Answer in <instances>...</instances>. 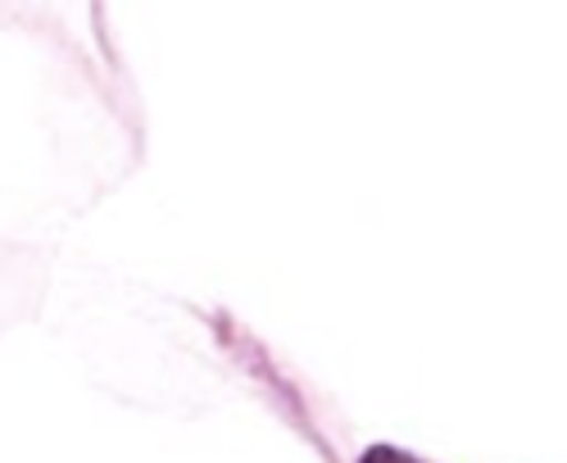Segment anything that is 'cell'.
Listing matches in <instances>:
<instances>
[{
	"label": "cell",
	"mask_w": 567,
	"mask_h": 463,
	"mask_svg": "<svg viewBox=\"0 0 567 463\" xmlns=\"http://www.w3.org/2000/svg\"><path fill=\"white\" fill-rule=\"evenodd\" d=\"M359 463H422V459H413V454L400 450V445H372V450L359 454Z\"/></svg>",
	"instance_id": "6da1fadb"
}]
</instances>
